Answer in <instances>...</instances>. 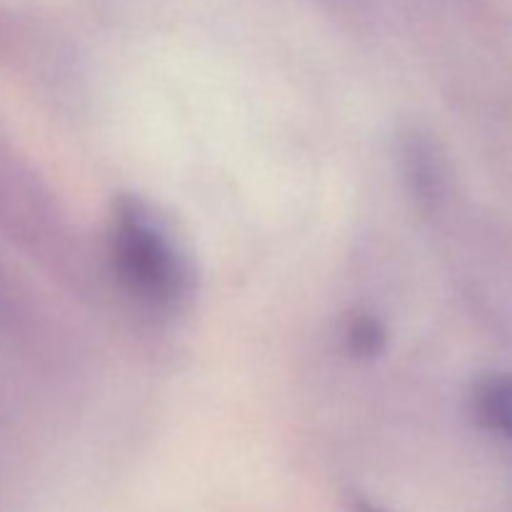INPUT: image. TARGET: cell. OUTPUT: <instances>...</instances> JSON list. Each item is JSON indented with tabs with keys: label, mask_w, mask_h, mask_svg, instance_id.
<instances>
[{
	"label": "cell",
	"mask_w": 512,
	"mask_h": 512,
	"mask_svg": "<svg viewBox=\"0 0 512 512\" xmlns=\"http://www.w3.org/2000/svg\"><path fill=\"white\" fill-rule=\"evenodd\" d=\"M345 343L355 358H378L388 348V330L373 315L355 313L345 325Z\"/></svg>",
	"instance_id": "obj_3"
},
{
	"label": "cell",
	"mask_w": 512,
	"mask_h": 512,
	"mask_svg": "<svg viewBox=\"0 0 512 512\" xmlns=\"http://www.w3.org/2000/svg\"><path fill=\"white\" fill-rule=\"evenodd\" d=\"M110 258L125 288L160 310H180L195 293V268L168 225L138 195L113 203Z\"/></svg>",
	"instance_id": "obj_1"
},
{
	"label": "cell",
	"mask_w": 512,
	"mask_h": 512,
	"mask_svg": "<svg viewBox=\"0 0 512 512\" xmlns=\"http://www.w3.org/2000/svg\"><path fill=\"white\" fill-rule=\"evenodd\" d=\"M473 413L485 430L512 438V373H493L478 380Z\"/></svg>",
	"instance_id": "obj_2"
}]
</instances>
